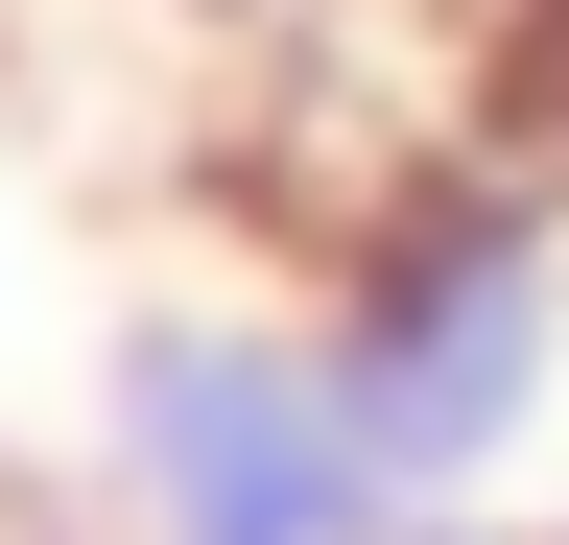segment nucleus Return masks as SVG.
Here are the masks:
<instances>
[{
  "mask_svg": "<svg viewBox=\"0 0 569 545\" xmlns=\"http://www.w3.org/2000/svg\"><path fill=\"white\" fill-rule=\"evenodd\" d=\"M403 545H451V522H403Z\"/></svg>",
  "mask_w": 569,
  "mask_h": 545,
  "instance_id": "obj_3",
  "label": "nucleus"
},
{
  "mask_svg": "<svg viewBox=\"0 0 569 545\" xmlns=\"http://www.w3.org/2000/svg\"><path fill=\"white\" fill-rule=\"evenodd\" d=\"M309 380H332L356 474L427 522L451 474L522 451V403H546V238H522V214H427V238H380V261H356V309L309 332Z\"/></svg>",
  "mask_w": 569,
  "mask_h": 545,
  "instance_id": "obj_1",
  "label": "nucleus"
},
{
  "mask_svg": "<svg viewBox=\"0 0 569 545\" xmlns=\"http://www.w3.org/2000/svg\"><path fill=\"white\" fill-rule=\"evenodd\" d=\"M119 427H142V522L167 545H403V498L332 427V380L261 356V332H167Z\"/></svg>",
  "mask_w": 569,
  "mask_h": 545,
  "instance_id": "obj_2",
  "label": "nucleus"
}]
</instances>
